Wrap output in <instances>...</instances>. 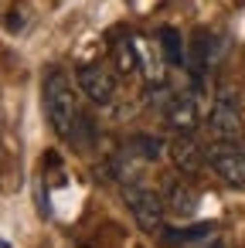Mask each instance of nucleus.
<instances>
[{
	"mask_svg": "<svg viewBox=\"0 0 245 248\" xmlns=\"http://www.w3.org/2000/svg\"><path fill=\"white\" fill-rule=\"evenodd\" d=\"M163 123L174 133H194L201 126V109H197V95L194 92H180L170 95L163 102Z\"/></svg>",
	"mask_w": 245,
	"mask_h": 248,
	"instance_id": "nucleus-6",
	"label": "nucleus"
},
{
	"mask_svg": "<svg viewBox=\"0 0 245 248\" xmlns=\"http://www.w3.org/2000/svg\"><path fill=\"white\" fill-rule=\"evenodd\" d=\"M136 55H140V68H143V78H147V85H163L167 82V68H163V62L167 58H160L143 38H136Z\"/></svg>",
	"mask_w": 245,
	"mask_h": 248,
	"instance_id": "nucleus-9",
	"label": "nucleus"
},
{
	"mask_svg": "<svg viewBox=\"0 0 245 248\" xmlns=\"http://www.w3.org/2000/svg\"><path fill=\"white\" fill-rule=\"evenodd\" d=\"M123 201L130 207V214L136 217V224L147 231V234H163V217H167V201L140 184H126L123 187Z\"/></svg>",
	"mask_w": 245,
	"mask_h": 248,
	"instance_id": "nucleus-2",
	"label": "nucleus"
},
{
	"mask_svg": "<svg viewBox=\"0 0 245 248\" xmlns=\"http://www.w3.org/2000/svg\"><path fill=\"white\" fill-rule=\"evenodd\" d=\"M211 231H214V224H194V228L177 231V234H167V231H163V238H167L170 245H184V241H201V238H211Z\"/></svg>",
	"mask_w": 245,
	"mask_h": 248,
	"instance_id": "nucleus-13",
	"label": "nucleus"
},
{
	"mask_svg": "<svg viewBox=\"0 0 245 248\" xmlns=\"http://www.w3.org/2000/svg\"><path fill=\"white\" fill-rule=\"evenodd\" d=\"M208 167L228 187H245V146H238V143H214V146H208Z\"/></svg>",
	"mask_w": 245,
	"mask_h": 248,
	"instance_id": "nucleus-5",
	"label": "nucleus"
},
{
	"mask_svg": "<svg viewBox=\"0 0 245 248\" xmlns=\"http://www.w3.org/2000/svg\"><path fill=\"white\" fill-rule=\"evenodd\" d=\"M211 248H225V245H211Z\"/></svg>",
	"mask_w": 245,
	"mask_h": 248,
	"instance_id": "nucleus-15",
	"label": "nucleus"
},
{
	"mask_svg": "<svg viewBox=\"0 0 245 248\" xmlns=\"http://www.w3.org/2000/svg\"><path fill=\"white\" fill-rule=\"evenodd\" d=\"M167 211H174L177 217H191L194 211H197V204H201V197H197V190L187 184V180H174L170 187H167Z\"/></svg>",
	"mask_w": 245,
	"mask_h": 248,
	"instance_id": "nucleus-8",
	"label": "nucleus"
},
{
	"mask_svg": "<svg viewBox=\"0 0 245 248\" xmlns=\"http://www.w3.org/2000/svg\"><path fill=\"white\" fill-rule=\"evenodd\" d=\"M75 85H79V92H82L89 102H96V106H113V102H116V92H119L116 72H113L109 65H102V62L79 65Z\"/></svg>",
	"mask_w": 245,
	"mask_h": 248,
	"instance_id": "nucleus-4",
	"label": "nucleus"
},
{
	"mask_svg": "<svg viewBox=\"0 0 245 248\" xmlns=\"http://www.w3.org/2000/svg\"><path fill=\"white\" fill-rule=\"evenodd\" d=\"M0 248H11V245H7V241H4V238H0Z\"/></svg>",
	"mask_w": 245,
	"mask_h": 248,
	"instance_id": "nucleus-14",
	"label": "nucleus"
},
{
	"mask_svg": "<svg viewBox=\"0 0 245 248\" xmlns=\"http://www.w3.org/2000/svg\"><path fill=\"white\" fill-rule=\"evenodd\" d=\"M113 62L119 75H130L140 68V55H136V38H119L113 41Z\"/></svg>",
	"mask_w": 245,
	"mask_h": 248,
	"instance_id": "nucleus-11",
	"label": "nucleus"
},
{
	"mask_svg": "<svg viewBox=\"0 0 245 248\" xmlns=\"http://www.w3.org/2000/svg\"><path fill=\"white\" fill-rule=\"evenodd\" d=\"M41 95H45V112H48V123H51L55 136L65 140V143H75L79 140V126L85 119L79 112V95L72 89V78L62 68H48Z\"/></svg>",
	"mask_w": 245,
	"mask_h": 248,
	"instance_id": "nucleus-1",
	"label": "nucleus"
},
{
	"mask_svg": "<svg viewBox=\"0 0 245 248\" xmlns=\"http://www.w3.org/2000/svg\"><path fill=\"white\" fill-rule=\"evenodd\" d=\"M157 38H160V51H163V58H167L170 65H187V48H184V41H180V31H174V28H160Z\"/></svg>",
	"mask_w": 245,
	"mask_h": 248,
	"instance_id": "nucleus-12",
	"label": "nucleus"
},
{
	"mask_svg": "<svg viewBox=\"0 0 245 248\" xmlns=\"http://www.w3.org/2000/svg\"><path fill=\"white\" fill-rule=\"evenodd\" d=\"M167 153H170V160H174V167L180 170V173H201L204 170V163H208V150L201 146V140L194 136V133H177L170 143H167Z\"/></svg>",
	"mask_w": 245,
	"mask_h": 248,
	"instance_id": "nucleus-7",
	"label": "nucleus"
},
{
	"mask_svg": "<svg viewBox=\"0 0 245 248\" xmlns=\"http://www.w3.org/2000/svg\"><path fill=\"white\" fill-rule=\"evenodd\" d=\"M208 133L218 140V143H235L242 136V109H238V92L221 85L214 102H211V112H208Z\"/></svg>",
	"mask_w": 245,
	"mask_h": 248,
	"instance_id": "nucleus-3",
	"label": "nucleus"
},
{
	"mask_svg": "<svg viewBox=\"0 0 245 248\" xmlns=\"http://www.w3.org/2000/svg\"><path fill=\"white\" fill-rule=\"evenodd\" d=\"M126 146L140 156V160H147V163H157L160 156H163V140L160 136H153V133H136V136H130L126 140Z\"/></svg>",
	"mask_w": 245,
	"mask_h": 248,
	"instance_id": "nucleus-10",
	"label": "nucleus"
}]
</instances>
